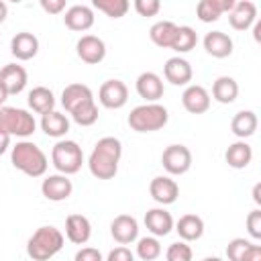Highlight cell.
<instances>
[{
    "label": "cell",
    "mask_w": 261,
    "mask_h": 261,
    "mask_svg": "<svg viewBox=\"0 0 261 261\" xmlns=\"http://www.w3.org/2000/svg\"><path fill=\"white\" fill-rule=\"evenodd\" d=\"M120 155H122V145L118 139L114 137H102L90 157H88V167H90V173L98 179H112L118 171V161H120Z\"/></svg>",
    "instance_id": "cell-1"
},
{
    "label": "cell",
    "mask_w": 261,
    "mask_h": 261,
    "mask_svg": "<svg viewBox=\"0 0 261 261\" xmlns=\"http://www.w3.org/2000/svg\"><path fill=\"white\" fill-rule=\"evenodd\" d=\"M10 161L18 171L29 177H41L49 167L47 155L33 141H18L10 151Z\"/></svg>",
    "instance_id": "cell-2"
},
{
    "label": "cell",
    "mask_w": 261,
    "mask_h": 261,
    "mask_svg": "<svg viewBox=\"0 0 261 261\" xmlns=\"http://www.w3.org/2000/svg\"><path fill=\"white\" fill-rule=\"evenodd\" d=\"M63 247V234L55 226H39L27 241V253L35 261H49Z\"/></svg>",
    "instance_id": "cell-3"
},
{
    "label": "cell",
    "mask_w": 261,
    "mask_h": 261,
    "mask_svg": "<svg viewBox=\"0 0 261 261\" xmlns=\"http://www.w3.org/2000/svg\"><path fill=\"white\" fill-rule=\"evenodd\" d=\"M126 120H128V126L137 133H153V130H159L167 124L169 114H167L165 106L151 102V104L135 106Z\"/></svg>",
    "instance_id": "cell-4"
},
{
    "label": "cell",
    "mask_w": 261,
    "mask_h": 261,
    "mask_svg": "<svg viewBox=\"0 0 261 261\" xmlns=\"http://www.w3.org/2000/svg\"><path fill=\"white\" fill-rule=\"evenodd\" d=\"M37 128L35 116L24 108L2 106L0 108V133L8 137H31Z\"/></svg>",
    "instance_id": "cell-5"
},
{
    "label": "cell",
    "mask_w": 261,
    "mask_h": 261,
    "mask_svg": "<svg viewBox=\"0 0 261 261\" xmlns=\"http://www.w3.org/2000/svg\"><path fill=\"white\" fill-rule=\"evenodd\" d=\"M51 161H53V167L61 173V175H71V173H77L82 169V163H84V153H82V147L75 143V141H69V139H61L53 145L51 149Z\"/></svg>",
    "instance_id": "cell-6"
},
{
    "label": "cell",
    "mask_w": 261,
    "mask_h": 261,
    "mask_svg": "<svg viewBox=\"0 0 261 261\" xmlns=\"http://www.w3.org/2000/svg\"><path fill=\"white\" fill-rule=\"evenodd\" d=\"M161 163L169 175H184L192 167V151L186 145H169L161 155Z\"/></svg>",
    "instance_id": "cell-7"
},
{
    "label": "cell",
    "mask_w": 261,
    "mask_h": 261,
    "mask_svg": "<svg viewBox=\"0 0 261 261\" xmlns=\"http://www.w3.org/2000/svg\"><path fill=\"white\" fill-rule=\"evenodd\" d=\"M98 100L108 110H118L128 100V88L122 80H106L98 90Z\"/></svg>",
    "instance_id": "cell-8"
},
{
    "label": "cell",
    "mask_w": 261,
    "mask_h": 261,
    "mask_svg": "<svg viewBox=\"0 0 261 261\" xmlns=\"http://www.w3.org/2000/svg\"><path fill=\"white\" fill-rule=\"evenodd\" d=\"M41 192L47 200L51 202H61V200H67L73 192V184L67 175H61V173H55V175H47L41 184Z\"/></svg>",
    "instance_id": "cell-9"
},
{
    "label": "cell",
    "mask_w": 261,
    "mask_h": 261,
    "mask_svg": "<svg viewBox=\"0 0 261 261\" xmlns=\"http://www.w3.org/2000/svg\"><path fill=\"white\" fill-rule=\"evenodd\" d=\"M149 194L157 204H173L179 196V186L169 175H157L149 184Z\"/></svg>",
    "instance_id": "cell-10"
},
{
    "label": "cell",
    "mask_w": 261,
    "mask_h": 261,
    "mask_svg": "<svg viewBox=\"0 0 261 261\" xmlns=\"http://www.w3.org/2000/svg\"><path fill=\"white\" fill-rule=\"evenodd\" d=\"M110 234L120 245H130L139 237V222L130 214H118L110 222Z\"/></svg>",
    "instance_id": "cell-11"
},
{
    "label": "cell",
    "mask_w": 261,
    "mask_h": 261,
    "mask_svg": "<svg viewBox=\"0 0 261 261\" xmlns=\"http://www.w3.org/2000/svg\"><path fill=\"white\" fill-rule=\"evenodd\" d=\"M75 49H77V57H80L82 61L90 63V65H96V63H100V61L106 57V45H104V41H102L100 37H96V35H84V37L77 41Z\"/></svg>",
    "instance_id": "cell-12"
},
{
    "label": "cell",
    "mask_w": 261,
    "mask_h": 261,
    "mask_svg": "<svg viewBox=\"0 0 261 261\" xmlns=\"http://www.w3.org/2000/svg\"><path fill=\"white\" fill-rule=\"evenodd\" d=\"M163 75H165V80H167L169 84H173V86H188V84L192 82L194 71H192L190 61L177 55V57H169V59L165 61V65H163Z\"/></svg>",
    "instance_id": "cell-13"
},
{
    "label": "cell",
    "mask_w": 261,
    "mask_h": 261,
    "mask_svg": "<svg viewBox=\"0 0 261 261\" xmlns=\"http://www.w3.org/2000/svg\"><path fill=\"white\" fill-rule=\"evenodd\" d=\"M181 104L190 114H204L210 108V94L204 86L192 84L181 94Z\"/></svg>",
    "instance_id": "cell-14"
},
{
    "label": "cell",
    "mask_w": 261,
    "mask_h": 261,
    "mask_svg": "<svg viewBox=\"0 0 261 261\" xmlns=\"http://www.w3.org/2000/svg\"><path fill=\"white\" fill-rule=\"evenodd\" d=\"M257 20V6L251 0L234 2V8L228 12V22L234 31H247Z\"/></svg>",
    "instance_id": "cell-15"
},
{
    "label": "cell",
    "mask_w": 261,
    "mask_h": 261,
    "mask_svg": "<svg viewBox=\"0 0 261 261\" xmlns=\"http://www.w3.org/2000/svg\"><path fill=\"white\" fill-rule=\"evenodd\" d=\"M135 88H137V94L143 100H147V104L157 102L163 96V82H161V77L155 71H143L137 77Z\"/></svg>",
    "instance_id": "cell-16"
},
{
    "label": "cell",
    "mask_w": 261,
    "mask_h": 261,
    "mask_svg": "<svg viewBox=\"0 0 261 261\" xmlns=\"http://www.w3.org/2000/svg\"><path fill=\"white\" fill-rule=\"evenodd\" d=\"M88 102H94V94L86 84H69L61 92V104L69 114Z\"/></svg>",
    "instance_id": "cell-17"
},
{
    "label": "cell",
    "mask_w": 261,
    "mask_h": 261,
    "mask_svg": "<svg viewBox=\"0 0 261 261\" xmlns=\"http://www.w3.org/2000/svg\"><path fill=\"white\" fill-rule=\"evenodd\" d=\"M65 237L73 245H86L92 237V224L84 214H69L65 218Z\"/></svg>",
    "instance_id": "cell-18"
},
{
    "label": "cell",
    "mask_w": 261,
    "mask_h": 261,
    "mask_svg": "<svg viewBox=\"0 0 261 261\" xmlns=\"http://www.w3.org/2000/svg\"><path fill=\"white\" fill-rule=\"evenodd\" d=\"M27 82H29V75H27V69L22 65L8 63L0 69V84L6 88L8 96L10 94H20L24 90Z\"/></svg>",
    "instance_id": "cell-19"
},
{
    "label": "cell",
    "mask_w": 261,
    "mask_h": 261,
    "mask_svg": "<svg viewBox=\"0 0 261 261\" xmlns=\"http://www.w3.org/2000/svg\"><path fill=\"white\" fill-rule=\"evenodd\" d=\"M63 22H65L67 29L84 33L94 24V10L90 6H86V4H73L71 8L65 10Z\"/></svg>",
    "instance_id": "cell-20"
},
{
    "label": "cell",
    "mask_w": 261,
    "mask_h": 261,
    "mask_svg": "<svg viewBox=\"0 0 261 261\" xmlns=\"http://www.w3.org/2000/svg\"><path fill=\"white\" fill-rule=\"evenodd\" d=\"M37 51H39V39L33 33H27V31L16 33L10 41V53L20 61L33 59L37 55Z\"/></svg>",
    "instance_id": "cell-21"
},
{
    "label": "cell",
    "mask_w": 261,
    "mask_h": 261,
    "mask_svg": "<svg viewBox=\"0 0 261 261\" xmlns=\"http://www.w3.org/2000/svg\"><path fill=\"white\" fill-rule=\"evenodd\" d=\"M145 226L153 237H165L173 228V218L165 208H151L145 214Z\"/></svg>",
    "instance_id": "cell-22"
},
{
    "label": "cell",
    "mask_w": 261,
    "mask_h": 261,
    "mask_svg": "<svg viewBox=\"0 0 261 261\" xmlns=\"http://www.w3.org/2000/svg\"><path fill=\"white\" fill-rule=\"evenodd\" d=\"M204 49L216 59H224L232 53V39L222 31H210L204 37Z\"/></svg>",
    "instance_id": "cell-23"
},
{
    "label": "cell",
    "mask_w": 261,
    "mask_h": 261,
    "mask_svg": "<svg viewBox=\"0 0 261 261\" xmlns=\"http://www.w3.org/2000/svg\"><path fill=\"white\" fill-rule=\"evenodd\" d=\"M257 124H259V120H257V114L253 110H239L230 120V130L234 137L245 141L247 137L255 135Z\"/></svg>",
    "instance_id": "cell-24"
},
{
    "label": "cell",
    "mask_w": 261,
    "mask_h": 261,
    "mask_svg": "<svg viewBox=\"0 0 261 261\" xmlns=\"http://www.w3.org/2000/svg\"><path fill=\"white\" fill-rule=\"evenodd\" d=\"M175 230H177L179 239L186 241V243L198 241L204 234V220L198 214H184L175 222Z\"/></svg>",
    "instance_id": "cell-25"
},
{
    "label": "cell",
    "mask_w": 261,
    "mask_h": 261,
    "mask_svg": "<svg viewBox=\"0 0 261 261\" xmlns=\"http://www.w3.org/2000/svg\"><path fill=\"white\" fill-rule=\"evenodd\" d=\"M41 128L47 137H55V139H61L67 135L69 130V120L65 114L57 112V110H51L47 114L41 116Z\"/></svg>",
    "instance_id": "cell-26"
},
{
    "label": "cell",
    "mask_w": 261,
    "mask_h": 261,
    "mask_svg": "<svg viewBox=\"0 0 261 261\" xmlns=\"http://www.w3.org/2000/svg\"><path fill=\"white\" fill-rule=\"evenodd\" d=\"M239 96V84L230 75H220L212 84V98L220 104H232Z\"/></svg>",
    "instance_id": "cell-27"
},
{
    "label": "cell",
    "mask_w": 261,
    "mask_h": 261,
    "mask_svg": "<svg viewBox=\"0 0 261 261\" xmlns=\"http://www.w3.org/2000/svg\"><path fill=\"white\" fill-rule=\"evenodd\" d=\"M224 159L232 169H245L253 159V149H251L249 143L237 141V143L228 145V149L224 153Z\"/></svg>",
    "instance_id": "cell-28"
},
{
    "label": "cell",
    "mask_w": 261,
    "mask_h": 261,
    "mask_svg": "<svg viewBox=\"0 0 261 261\" xmlns=\"http://www.w3.org/2000/svg\"><path fill=\"white\" fill-rule=\"evenodd\" d=\"M175 35H177V24L171 22V20H159V22H155V24L149 29L151 41H153L157 47H163V49H171Z\"/></svg>",
    "instance_id": "cell-29"
},
{
    "label": "cell",
    "mask_w": 261,
    "mask_h": 261,
    "mask_svg": "<svg viewBox=\"0 0 261 261\" xmlns=\"http://www.w3.org/2000/svg\"><path fill=\"white\" fill-rule=\"evenodd\" d=\"M29 106H31L33 112L43 116V114H47V112H51L55 108V96H53V92L49 88L37 86V88H33L29 92Z\"/></svg>",
    "instance_id": "cell-30"
},
{
    "label": "cell",
    "mask_w": 261,
    "mask_h": 261,
    "mask_svg": "<svg viewBox=\"0 0 261 261\" xmlns=\"http://www.w3.org/2000/svg\"><path fill=\"white\" fill-rule=\"evenodd\" d=\"M196 43H198V35L192 27H177V35L173 39L171 49L177 53H188L196 47Z\"/></svg>",
    "instance_id": "cell-31"
},
{
    "label": "cell",
    "mask_w": 261,
    "mask_h": 261,
    "mask_svg": "<svg viewBox=\"0 0 261 261\" xmlns=\"http://www.w3.org/2000/svg\"><path fill=\"white\" fill-rule=\"evenodd\" d=\"M92 6L100 12H104L110 18H120L128 12V2L126 0H94Z\"/></svg>",
    "instance_id": "cell-32"
},
{
    "label": "cell",
    "mask_w": 261,
    "mask_h": 261,
    "mask_svg": "<svg viewBox=\"0 0 261 261\" xmlns=\"http://www.w3.org/2000/svg\"><path fill=\"white\" fill-rule=\"evenodd\" d=\"M137 255L143 261H153L161 255V245L157 241V237H143L137 243Z\"/></svg>",
    "instance_id": "cell-33"
},
{
    "label": "cell",
    "mask_w": 261,
    "mask_h": 261,
    "mask_svg": "<svg viewBox=\"0 0 261 261\" xmlns=\"http://www.w3.org/2000/svg\"><path fill=\"white\" fill-rule=\"evenodd\" d=\"M71 118L80 124V126H92L96 120H98V106L96 102H88L80 108H75L71 112Z\"/></svg>",
    "instance_id": "cell-34"
},
{
    "label": "cell",
    "mask_w": 261,
    "mask_h": 261,
    "mask_svg": "<svg viewBox=\"0 0 261 261\" xmlns=\"http://www.w3.org/2000/svg\"><path fill=\"white\" fill-rule=\"evenodd\" d=\"M194 253H192V247L186 243V241H177V243H171L165 251V259L167 261H192Z\"/></svg>",
    "instance_id": "cell-35"
},
{
    "label": "cell",
    "mask_w": 261,
    "mask_h": 261,
    "mask_svg": "<svg viewBox=\"0 0 261 261\" xmlns=\"http://www.w3.org/2000/svg\"><path fill=\"white\" fill-rule=\"evenodd\" d=\"M249 247H251V241L241 239V237L232 239L226 245V257H228V261H243V257H245V253H247Z\"/></svg>",
    "instance_id": "cell-36"
},
{
    "label": "cell",
    "mask_w": 261,
    "mask_h": 261,
    "mask_svg": "<svg viewBox=\"0 0 261 261\" xmlns=\"http://www.w3.org/2000/svg\"><path fill=\"white\" fill-rule=\"evenodd\" d=\"M196 14H198V18H200L202 22H216V20L220 18V14L216 12V8L212 6L210 0H202V2H198V6H196Z\"/></svg>",
    "instance_id": "cell-37"
},
{
    "label": "cell",
    "mask_w": 261,
    "mask_h": 261,
    "mask_svg": "<svg viewBox=\"0 0 261 261\" xmlns=\"http://www.w3.org/2000/svg\"><path fill=\"white\" fill-rule=\"evenodd\" d=\"M161 8L159 0H135V10L141 16H155Z\"/></svg>",
    "instance_id": "cell-38"
},
{
    "label": "cell",
    "mask_w": 261,
    "mask_h": 261,
    "mask_svg": "<svg viewBox=\"0 0 261 261\" xmlns=\"http://www.w3.org/2000/svg\"><path fill=\"white\" fill-rule=\"evenodd\" d=\"M247 230L253 239H261V210H251L247 216Z\"/></svg>",
    "instance_id": "cell-39"
},
{
    "label": "cell",
    "mask_w": 261,
    "mask_h": 261,
    "mask_svg": "<svg viewBox=\"0 0 261 261\" xmlns=\"http://www.w3.org/2000/svg\"><path fill=\"white\" fill-rule=\"evenodd\" d=\"M73 261H104V257H102V253H100L98 249H94V247H82V249L75 253Z\"/></svg>",
    "instance_id": "cell-40"
},
{
    "label": "cell",
    "mask_w": 261,
    "mask_h": 261,
    "mask_svg": "<svg viewBox=\"0 0 261 261\" xmlns=\"http://www.w3.org/2000/svg\"><path fill=\"white\" fill-rule=\"evenodd\" d=\"M106 261H135V255H133V251H130L128 247L120 245V247H114V249L108 253Z\"/></svg>",
    "instance_id": "cell-41"
},
{
    "label": "cell",
    "mask_w": 261,
    "mask_h": 261,
    "mask_svg": "<svg viewBox=\"0 0 261 261\" xmlns=\"http://www.w3.org/2000/svg\"><path fill=\"white\" fill-rule=\"evenodd\" d=\"M41 8L49 14H59L65 10V0H41Z\"/></svg>",
    "instance_id": "cell-42"
},
{
    "label": "cell",
    "mask_w": 261,
    "mask_h": 261,
    "mask_svg": "<svg viewBox=\"0 0 261 261\" xmlns=\"http://www.w3.org/2000/svg\"><path fill=\"white\" fill-rule=\"evenodd\" d=\"M212 6L216 8L218 14H224V12H230L234 8V0H210Z\"/></svg>",
    "instance_id": "cell-43"
},
{
    "label": "cell",
    "mask_w": 261,
    "mask_h": 261,
    "mask_svg": "<svg viewBox=\"0 0 261 261\" xmlns=\"http://www.w3.org/2000/svg\"><path fill=\"white\" fill-rule=\"evenodd\" d=\"M243 261H261V245L251 243V247L247 249V253H245Z\"/></svg>",
    "instance_id": "cell-44"
},
{
    "label": "cell",
    "mask_w": 261,
    "mask_h": 261,
    "mask_svg": "<svg viewBox=\"0 0 261 261\" xmlns=\"http://www.w3.org/2000/svg\"><path fill=\"white\" fill-rule=\"evenodd\" d=\"M10 147V137L8 135H4V133H0V155L2 153H6V149Z\"/></svg>",
    "instance_id": "cell-45"
},
{
    "label": "cell",
    "mask_w": 261,
    "mask_h": 261,
    "mask_svg": "<svg viewBox=\"0 0 261 261\" xmlns=\"http://www.w3.org/2000/svg\"><path fill=\"white\" fill-rule=\"evenodd\" d=\"M261 184H255V188H253V200H255V204H261Z\"/></svg>",
    "instance_id": "cell-46"
},
{
    "label": "cell",
    "mask_w": 261,
    "mask_h": 261,
    "mask_svg": "<svg viewBox=\"0 0 261 261\" xmlns=\"http://www.w3.org/2000/svg\"><path fill=\"white\" fill-rule=\"evenodd\" d=\"M253 24H255V29H253V31H255V33H253V37H255V41L259 43V41H261V22H259V20H255Z\"/></svg>",
    "instance_id": "cell-47"
},
{
    "label": "cell",
    "mask_w": 261,
    "mask_h": 261,
    "mask_svg": "<svg viewBox=\"0 0 261 261\" xmlns=\"http://www.w3.org/2000/svg\"><path fill=\"white\" fill-rule=\"evenodd\" d=\"M6 14H8V6H6V2L0 0V22L6 20Z\"/></svg>",
    "instance_id": "cell-48"
},
{
    "label": "cell",
    "mask_w": 261,
    "mask_h": 261,
    "mask_svg": "<svg viewBox=\"0 0 261 261\" xmlns=\"http://www.w3.org/2000/svg\"><path fill=\"white\" fill-rule=\"evenodd\" d=\"M6 98H8V92H6V88L0 84V108H2V104L6 102Z\"/></svg>",
    "instance_id": "cell-49"
},
{
    "label": "cell",
    "mask_w": 261,
    "mask_h": 261,
    "mask_svg": "<svg viewBox=\"0 0 261 261\" xmlns=\"http://www.w3.org/2000/svg\"><path fill=\"white\" fill-rule=\"evenodd\" d=\"M202 261H222L220 257H206V259H202Z\"/></svg>",
    "instance_id": "cell-50"
}]
</instances>
